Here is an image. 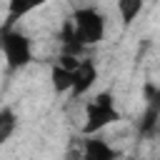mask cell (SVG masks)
Listing matches in <instances>:
<instances>
[{"instance_id":"obj_7","label":"cell","mask_w":160,"mask_h":160,"mask_svg":"<svg viewBox=\"0 0 160 160\" xmlns=\"http://www.w3.org/2000/svg\"><path fill=\"white\" fill-rule=\"evenodd\" d=\"M18 130V112L10 108V105H2L0 108V145L8 142Z\"/></svg>"},{"instance_id":"obj_3","label":"cell","mask_w":160,"mask_h":160,"mask_svg":"<svg viewBox=\"0 0 160 160\" xmlns=\"http://www.w3.org/2000/svg\"><path fill=\"white\" fill-rule=\"evenodd\" d=\"M70 25H72V32L78 35V40L82 42V48L88 45H98L102 38H105V15L98 10V8H78L70 18Z\"/></svg>"},{"instance_id":"obj_1","label":"cell","mask_w":160,"mask_h":160,"mask_svg":"<svg viewBox=\"0 0 160 160\" xmlns=\"http://www.w3.org/2000/svg\"><path fill=\"white\" fill-rule=\"evenodd\" d=\"M0 52L8 72H20L32 62V40L15 25H0Z\"/></svg>"},{"instance_id":"obj_8","label":"cell","mask_w":160,"mask_h":160,"mask_svg":"<svg viewBox=\"0 0 160 160\" xmlns=\"http://www.w3.org/2000/svg\"><path fill=\"white\" fill-rule=\"evenodd\" d=\"M142 5H145L142 0H120V2H118V12H120L122 22H125V25H130V22L140 15Z\"/></svg>"},{"instance_id":"obj_9","label":"cell","mask_w":160,"mask_h":160,"mask_svg":"<svg viewBox=\"0 0 160 160\" xmlns=\"http://www.w3.org/2000/svg\"><path fill=\"white\" fill-rule=\"evenodd\" d=\"M30 10H35V5H30V2H18V0H12V2H10V10H8V18H5V22H2V25H15V22H18V18L28 15Z\"/></svg>"},{"instance_id":"obj_4","label":"cell","mask_w":160,"mask_h":160,"mask_svg":"<svg viewBox=\"0 0 160 160\" xmlns=\"http://www.w3.org/2000/svg\"><path fill=\"white\" fill-rule=\"evenodd\" d=\"M98 80V68L90 58H80L78 65L72 68V75H70V95L72 98H80L85 95Z\"/></svg>"},{"instance_id":"obj_2","label":"cell","mask_w":160,"mask_h":160,"mask_svg":"<svg viewBox=\"0 0 160 160\" xmlns=\"http://www.w3.org/2000/svg\"><path fill=\"white\" fill-rule=\"evenodd\" d=\"M120 120V110L115 105V95L110 90L98 92L88 105H85V125L82 135H100L105 128Z\"/></svg>"},{"instance_id":"obj_6","label":"cell","mask_w":160,"mask_h":160,"mask_svg":"<svg viewBox=\"0 0 160 160\" xmlns=\"http://www.w3.org/2000/svg\"><path fill=\"white\" fill-rule=\"evenodd\" d=\"M158 125H160V100H148L145 110H142V115L138 120V132L142 138H155Z\"/></svg>"},{"instance_id":"obj_5","label":"cell","mask_w":160,"mask_h":160,"mask_svg":"<svg viewBox=\"0 0 160 160\" xmlns=\"http://www.w3.org/2000/svg\"><path fill=\"white\" fill-rule=\"evenodd\" d=\"M80 160H120V150L112 148L102 135H82Z\"/></svg>"},{"instance_id":"obj_10","label":"cell","mask_w":160,"mask_h":160,"mask_svg":"<svg viewBox=\"0 0 160 160\" xmlns=\"http://www.w3.org/2000/svg\"><path fill=\"white\" fill-rule=\"evenodd\" d=\"M80 155H82V138H70L68 160H80Z\"/></svg>"}]
</instances>
